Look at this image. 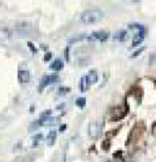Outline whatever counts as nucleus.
<instances>
[{
  "instance_id": "f257e3e1",
  "label": "nucleus",
  "mask_w": 156,
  "mask_h": 162,
  "mask_svg": "<svg viewBox=\"0 0 156 162\" xmlns=\"http://www.w3.org/2000/svg\"><path fill=\"white\" fill-rule=\"evenodd\" d=\"M103 17H104V13L100 9H89L81 14V21L86 25H91V23H96L101 21Z\"/></svg>"
},
{
  "instance_id": "f03ea898",
  "label": "nucleus",
  "mask_w": 156,
  "mask_h": 162,
  "mask_svg": "<svg viewBox=\"0 0 156 162\" xmlns=\"http://www.w3.org/2000/svg\"><path fill=\"white\" fill-rule=\"evenodd\" d=\"M87 132L90 135V138L98 139L99 136L101 135V132H103V122H99V121L91 122L89 125V127H87Z\"/></svg>"
},
{
  "instance_id": "7ed1b4c3",
  "label": "nucleus",
  "mask_w": 156,
  "mask_h": 162,
  "mask_svg": "<svg viewBox=\"0 0 156 162\" xmlns=\"http://www.w3.org/2000/svg\"><path fill=\"white\" fill-rule=\"evenodd\" d=\"M59 81V76L56 74H52V75H44L43 78L40 79V84H39V90L42 91L46 86H49V84H54Z\"/></svg>"
},
{
  "instance_id": "20e7f679",
  "label": "nucleus",
  "mask_w": 156,
  "mask_h": 162,
  "mask_svg": "<svg viewBox=\"0 0 156 162\" xmlns=\"http://www.w3.org/2000/svg\"><path fill=\"white\" fill-rule=\"evenodd\" d=\"M127 113V109H126V105H122V106H117L113 110H112V121H118V119H121L125 114Z\"/></svg>"
},
{
  "instance_id": "39448f33",
  "label": "nucleus",
  "mask_w": 156,
  "mask_h": 162,
  "mask_svg": "<svg viewBox=\"0 0 156 162\" xmlns=\"http://www.w3.org/2000/svg\"><path fill=\"white\" fill-rule=\"evenodd\" d=\"M109 37V34L107 31H104V30H100V31H95L92 32L91 35H89L86 39H89V40H99V42H104V40H107Z\"/></svg>"
},
{
  "instance_id": "423d86ee",
  "label": "nucleus",
  "mask_w": 156,
  "mask_h": 162,
  "mask_svg": "<svg viewBox=\"0 0 156 162\" xmlns=\"http://www.w3.org/2000/svg\"><path fill=\"white\" fill-rule=\"evenodd\" d=\"M143 39H144V29H143V26H141V25H138V31L133 38L132 47H137L138 44H141L143 42Z\"/></svg>"
},
{
  "instance_id": "0eeeda50",
  "label": "nucleus",
  "mask_w": 156,
  "mask_h": 162,
  "mask_svg": "<svg viewBox=\"0 0 156 162\" xmlns=\"http://www.w3.org/2000/svg\"><path fill=\"white\" fill-rule=\"evenodd\" d=\"M64 67V62H63V60L61 58H56L54 62H52L49 65V69L51 70H54V71H60Z\"/></svg>"
},
{
  "instance_id": "6e6552de",
  "label": "nucleus",
  "mask_w": 156,
  "mask_h": 162,
  "mask_svg": "<svg viewBox=\"0 0 156 162\" xmlns=\"http://www.w3.org/2000/svg\"><path fill=\"white\" fill-rule=\"evenodd\" d=\"M18 81L21 83H28L30 81V71L29 70H20L18 71Z\"/></svg>"
},
{
  "instance_id": "1a4fd4ad",
  "label": "nucleus",
  "mask_w": 156,
  "mask_h": 162,
  "mask_svg": "<svg viewBox=\"0 0 156 162\" xmlns=\"http://www.w3.org/2000/svg\"><path fill=\"white\" fill-rule=\"evenodd\" d=\"M56 135H57V132L55 131V130H51L49 132H48V135H47V145L48 147H52L55 144V140H56Z\"/></svg>"
},
{
  "instance_id": "9d476101",
  "label": "nucleus",
  "mask_w": 156,
  "mask_h": 162,
  "mask_svg": "<svg viewBox=\"0 0 156 162\" xmlns=\"http://www.w3.org/2000/svg\"><path fill=\"white\" fill-rule=\"evenodd\" d=\"M80 86H81V91H82V92L87 91V90L90 88V86H91V84H90V82H89L87 75H83L82 78H81V84H80Z\"/></svg>"
},
{
  "instance_id": "9b49d317",
  "label": "nucleus",
  "mask_w": 156,
  "mask_h": 162,
  "mask_svg": "<svg viewBox=\"0 0 156 162\" xmlns=\"http://www.w3.org/2000/svg\"><path fill=\"white\" fill-rule=\"evenodd\" d=\"M87 78H89V82H90V84H94V83H96L98 82V73H96V70H90L89 71V74H87Z\"/></svg>"
},
{
  "instance_id": "f8f14e48",
  "label": "nucleus",
  "mask_w": 156,
  "mask_h": 162,
  "mask_svg": "<svg viewBox=\"0 0 156 162\" xmlns=\"http://www.w3.org/2000/svg\"><path fill=\"white\" fill-rule=\"evenodd\" d=\"M126 37H127V31L126 30H120V31H117L116 34H115V39L116 40H121V42H124L125 39H126Z\"/></svg>"
},
{
  "instance_id": "ddd939ff",
  "label": "nucleus",
  "mask_w": 156,
  "mask_h": 162,
  "mask_svg": "<svg viewBox=\"0 0 156 162\" xmlns=\"http://www.w3.org/2000/svg\"><path fill=\"white\" fill-rule=\"evenodd\" d=\"M75 104H77V106H78V108L83 109V108H85V105H86V99H85V97H78V99L75 100Z\"/></svg>"
},
{
  "instance_id": "4468645a",
  "label": "nucleus",
  "mask_w": 156,
  "mask_h": 162,
  "mask_svg": "<svg viewBox=\"0 0 156 162\" xmlns=\"http://www.w3.org/2000/svg\"><path fill=\"white\" fill-rule=\"evenodd\" d=\"M51 114H52V112H51V110H47V112H43V113L40 114L39 122H43V121H46L47 118H49V117H51Z\"/></svg>"
},
{
  "instance_id": "2eb2a0df",
  "label": "nucleus",
  "mask_w": 156,
  "mask_h": 162,
  "mask_svg": "<svg viewBox=\"0 0 156 162\" xmlns=\"http://www.w3.org/2000/svg\"><path fill=\"white\" fill-rule=\"evenodd\" d=\"M56 122V118H52V117H49V118H47L46 121H43V122H40V125H43V126H51V125H54Z\"/></svg>"
},
{
  "instance_id": "dca6fc26",
  "label": "nucleus",
  "mask_w": 156,
  "mask_h": 162,
  "mask_svg": "<svg viewBox=\"0 0 156 162\" xmlns=\"http://www.w3.org/2000/svg\"><path fill=\"white\" fill-rule=\"evenodd\" d=\"M87 37H85V35H78V37H75V38H72V39H69V43H75V42H81V40H83V39H86Z\"/></svg>"
},
{
  "instance_id": "f3484780",
  "label": "nucleus",
  "mask_w": 156,
  "mask_h": 162,
  "mask_svg": "<svg viewBox=\"0 0 156 162\" xmlns=\"http://www.w3.org/2000/svg\"><path fill=\"white\" fill-rule=\"evenodd\" d=\"M146 49V47H141V48H138L137 51H135V52L132 55V58H135V57H138V56H139L142 52H143V51Z\"/></svg>"
},
{
  "instance_id": "a211bd4d",
  "label": "nucleus",
  "mask_w": 156,
  "mask_h": 162,
  "mask_svg": "<svg viewBox=\"0 0 156 162\" xmlns=\"http://www.w3.org/2000/svg\"><path fill=\"white\" fill-rule=\"evenodd\" d=\"M39 126H40V122H39V121H38V122H33V123L30 125V127H29V129H30V131H34L35 129H38Z\"/></svg>"
},
{
  "instance_id": "6ab92c4d",
  "label": "nucleus",
  "mask_w": 156,
  "mask_h": 162,
  "mask_svg": "<svg viewBox=\"0 0 156 162\" xmlns=\"http://www.w3.org/2000/svg\"><path fill=\"white\" fill-rule=\"evenodd\" d=\"M40 139H42V134H38V135L34 136V138H33V140H34V145H35V144H37Z\"/></svg>"
},
{
  "instance_id": "aec40b11",
  "label": "nucleus",
  "mask_w": 156,
  "mask_h": 162,
  "mask_svg": "<svg viewBox=\"0 0 156 162\" xmlns=\"http://www.w3.org/2000/svg\"><path fill=\"white\" fill-rule=\"evenodd\" d=\"M150 64H151V65H156V52L151 56V58H150Z\"/></svg>"
},
{
  "instance_id": "412c9836",
  "label": "nucleus",
  "mask_w": 156,
  "mask_h": 162,
  "mask_svg": "<svg viewBox=\"0 0 156 162\" xmlns=\"http://www.w3.org/2000/svg\"><path fill=\"white\" fill-rule=\"evenodd\" d=\"M65 92H69V88H66V87H61V90L59 91L60 95H61V93H65Z\"/></svg>"
},
{
  "instance_id": "4be33fe9",
  "label": "nucleus",
  "mask_w": 156,
  "mask_h": 162,
  "mask_svg": "<svg viewBox=\"0 0 156 162\" xmlns=\"http://www.w3.org/2000/svg\"><path fill=\"white\" fill-rule=\"evenodd\" d=\"M51 57H52V55L48 52V53H46V56H44V61L47 62V61H49V60H51Z\"/></svg>"
},
{
  "instance_id": "5701e85b",
  "label": "nucleus",
  "mask_w": 156,
  "mask_h": 162,
  "mask_svg": "<svg viewBox=\"0 0 156 162\" xmlns=\"http://www.w3.org/2000/svg\"><path fill=\"white\" fill-rule=\"evenodd\" d=\"M28 44H29L30 49L33 51V53H35V52H37V49H35V48H34V44H33V43H30V42H29V43H28Z\"/></svg>"
},
{
  "instance_id": "b1692460",
  "label": "nucleus",
  "mask_w": 156,
  "mask_h": 162,
  "mask_svg": "<svg viewBox=\"0 0 156 162\" xmlns=\"http://www.w3.org/2000/svg\"><path fill=\"white\" fill-rule=\"evenodd\" d=\"M109 144H111L109 140H106V141H104V143H103V149H107V147L109 145Z\"/></svg>"
},
{
  "instance_id": "393cba45",
  "label": "nucleus",
  "mask_w": 156,
  "mask_h": 162,
  "mask_svg": "<svg viewBox=\"0 0 156 162\" xmlns=\"http://www.w3.org/2000/svg\"><path fill=\"white\" fill-rule=\"evenodd\" d=\"M65 129H66V125H63L61 127H60V132H64V131H65Z\"/></svg>"
},
{
  "instance_id": "a878e982",
  "label": "nucleus",
  "mask_w": 156,
  "mask_h": 162,
  "mask_svg": "<svg viewBox=\"0 0 156 162\" xmlns=\"http://www.w3.org/2000/svg\"><path fill=\"white\" fill-rule=\"evenodd\" d=\"M103 162H109V161H103Z\"/></svg>"
}]
</instances>
